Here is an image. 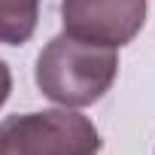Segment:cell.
I'll return each instance as SVG.
<instances>
[{
  "label": "cell",
  "instance_id": "cell-1",
  "mask_svg": "<svg viewBox=\"0 0 155 155\" xmlns=\"http://www.w3.org/2000/svg\"><path fill=\"white\" fill-rule=\"evenodd\" d=\"M119 76V49L97 46L73 34H58L37 58L34 79L43 97L58 107H91Z\"/></svg>",
  "mask_w": 155,
  "mask_h": 155
},
{
  "label": "cell",
  "instance_id": "cell-5",
  "mask_svg": "<svg viewBox=\"0 0 155 155\" xmlns=\"http://www.w3.org/2000/svg\"><path fill=\"white\" fill-rule=\"evenodd\" d=\"M9 91H12V73H9L6 61H0V107L9 101Z\"/></svg>",
  "mask_w": 155,
  "mask_h": 155
},
{
  "label": "cell",
  "instance_id": "cell-2",
  "mask_svg": "<svg viewBox=\"0 0 155 155\" xmlns=\"http://www.w3.org/2000/svg\"><path fill=\"white\" fill-rule=\"evenodd\" d=\"M94 122L70 107L18 113L0 122V155H97Z\"/></svg>",
  "mask_w": 155,
  "mask_h": 155
},
{
  "label": "cell",
  "instance_id": "cell-4",
  "mask_svg": "<svg viewBox=\"0 0 155 155\" xmlns=\"http://www.w3.org/2000/svg\"><path fill=\"white\" fill-rule=\"evenodd\" d=\"M40 21V0H0V43L21 46Z\"/></svg>",
  "mask_w": 155,
  "mask_h": 155
},
{
  "label": "cell",
  "instance_id": "cell-3",
  "mask_svg": "<svg viewBox=\"0 0 155 155\" xmlns=\"http://www.w3.org/2000/svg\"><path fill=\"white\" fill-rule=\"evenodd\" d=\"M64 34L122 49L146 25V0H61Z\"/></svg>",
  "mask_w": 155,
  "mask_h": 155
}]
</instances>
